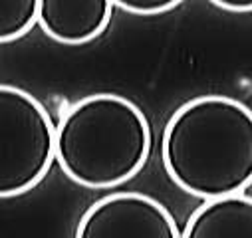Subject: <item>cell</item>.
I'll return each instance as SVG.
<instances>
[{"mask_svg": "<svg viewBox=\"0 0 252 238\" xmlns=\"http://www.w3.org/2000/svg\"><path fill=\"white\" fill-rule=\"evenodd\" d=\"M113 6L137 16H157L177 8L183 0H111Z\"/></svg>", "mask_w": 252, "mask_h": 238, "instance_id": "ba28073f", "label": "cell"}, {"mask_svg": "<svg viewBox=\"0 0 252 238\" xmlns=\"http://www.w3.org/2000/svg\"><path fill=\"white\" fill-rule=\"evenodd\" d=\"M185 238H224L252 236V197L242 193L205 199V203L189 216Z\"/></svg>", "mask_w": 252, "mask_h": 238, "instance_id": "8992f818", "label": "cell"}, {"mask_svg": "<svg viewBox=\"0 0 252 238\" xmlns=\"http://www.w3.org/2000/svg\"><path fill=\"white\" fill-rule=\"evenodd\" d=\"M161 159L171 181L203 201L246 191L252 183V109L220 93L183 103L165 125Z\"/></svg>", "mask_w": 252, "mask_h": 238, "instance_id": "6da1fadb", "label": "cell"}, {"mask_svg": "<svg viewBox=\"0 0 252 238\" xmlns=\"http://www.w3.org/2000/svg\"><path fill=\"white\" fill-rule=\"evenodd\" d=\"M78 238H179L173 214L143 193H113L95 201L80 218Z\"/></svg>", "mask_w": 252, "mask_h": 238, "instance_id": "277c9868", "label": "cell"}, {"mask_svg": "<svg viewBox=\"0 0 252 238\" xmlns=\"http://www.w3.org/2000/svg\"><path fill=\"white\" fill-rule=\"evenodd\" d=\"M40 0H0V44L26 36L38 24Z\"/></svg>", "mask_w": 252, "mask_h": 238, "instance_id": "52a82bcc", "label": "cell"}, {"mask_svg": "<svg viewBox=\"0 0 252 238\" xmlns=\"http://www.w3.org/2000/svg\"><path fill=\"white\" fill-rule=\"evenodd\" d=\"M209 2L228 12H252V0H209Z\"/></svg>", "mask_w": 252, "mask_h": 238, "instance_id": "9c48e42d", "label": "cell"}, {"mask_svg": "<svg viewBox=\"0 0 252 238\" xmlns=\"http://www.w3.org/2000/svg\"><path fill=\"white\" fill-rule=\"evenodd\" d=\"M151 153L145 113L119 93L76 101L56 125V161L86 189H113L133 178Z\"/></svg>", "mask_w": 252, "mask_h": 238, "instance_id": "7a4b0ae2", "label": "cell"}, {"mask_svg": "<svg viewBox=\"0 0 252 238\" xmlns=\"http://www.w3.org/2000/svg\"><path fill=\"white\" fill-rule=\"evenodd\" d=\"M111 12V0H40L38 24L60 44L82 46L105 32Z\"/></svg>", "mask_w": 252, "mask_h": 238, "instance_id": "5b68a950", "label": "cell"}, {"mask_svg": "<svg viewBox=\"0 0 252 238\" xmlns=\"http://www.w3.org/2000/svg\"><path fill=\"white\" fill-rule=\"evenodd\" d=\"M56 161V125L26 89L0 84V199L42 183Z\"/></svg>", "mask_w": 252, "mask_h": 238, "instance_id": "3957f363", "label": "cell"}]
</instances>
